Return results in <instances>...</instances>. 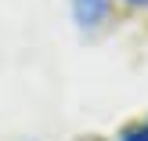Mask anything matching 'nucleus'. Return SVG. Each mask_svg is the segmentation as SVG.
I'll return each mask as SVG.
<instances>
[{"instance_id":"obj_1","label":"nucleus","mask_w":148,"mask_h":141,"mask_svg":"<svg viewBox=\"0 0 148 141\" xmlns=\"http://www.w3.org/2000/svg\"><path fill=\"white\" fill-rule=\"evenodd\" d=\"M108 7H112V0H72V14H76V22L83 29L101 25L108 18Z\"/></svg>"},{"instance_id":"obj_3","label":"nucleus","mask_w":148,"mask_h":141,"mask_svg":"<svg viewBox=\"0 0 148 141\" xmlns=\"http://www.w3.org/2000/svg\"><path fill=\"white\" fill-rule=\"evenodd\" d=\"M127 4H134V7H148V0H127Z\"/></svg>"},{"instance_id":"obj_2","label":"nucleus","mask_w":148,"mask_h":141,"mask_svg":"<svg viewBox=\"0 0 148 141\" xmlns=\"http://www.w3.org/2000/svg\"><path fill=\"white\" fill-rule=\"evenodd\" d=\"M123 141H148V120L137 123V127H130L127 134H123Z\"/></svg>"}]
</instances>
